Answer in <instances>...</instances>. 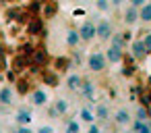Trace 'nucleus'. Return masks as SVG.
Instances as JSON below:
<instances>
[{
	"label": "nucleus",
	"instance_id": "obj_19",
	"mask_svg": "<svg viewBox=\"0 0 151 133\" xmlns=\"http://www.w3.org/2000/svg\"><path fill=\"white\" fill-rule=\"evenodd\" d=\"M79 118H81L83 123H89V125H93V123H95V114H93V110H89L87 106L79 108Z\"/></svg>",
	"mask_w": 151,
	"mask_h": 133
},
{
	"label": "nucleus",
	"instance_id": "obj_13",
	"mask_svg": "<svg viewBox=\"0 0 151 133\" xmlns=\"http://www.w3.org/2000/svg\"><path fill=\"white\" fill-rule=\"evenodd\" d=\"M46 60H48V52H46L44 48H37V50H33V54L29 56V63H31L33 67H42Z\"/></svg>",
	"mask_w": 151,
	"mask_h": 133
},
{
	"label": "nucleus",
	"instance_id": "obj_5",
	"mask_svg": "<svg viewBox=\"0 0 151 133\" xmlns=\"http://www.w3.org/2000/svg\"><path fill=\"white\" fill-rule=\"evenodd\" d=\"M79 36H81V42H91V40L97 36V31H95V23H93L91 19L83 21L81 27H79Z\"/></svg>",
	"mask_w": 151,
	"mask_h": 133
},
{
	"label": "nucleus",
	"instance_id": "obj_42",
	"mask_svg": "<svg viewBox=\"0 0 151 133\" xmlns=\"http://www.w3.org/2000/svg\"><path fill=\"white\" fill-rule=\"evenodd\" d=\"M0 133H2V131H0Z\"/></svg>",
	"mask_w": 151,
	"mask_h": 133
},
{
	"label": "nucleus",
	"instance_id": "obj_41",
	"mask_svg": "<svg viewBox=\"0 0 151 133\" xmlns=\"http://www.w3.org/2000/svg\"><path fill=\"white\" fill-rule=\"evenodd\" d=\"M149 114H151V108H149Z\"/></svg>",
	"mask_w": 151,
	"mask_h": 133
},
{
	"label": "nucleus",
	"instance_id": "obj_28",
	"mask_svg": "<svg viewBox=\"0 0 151 133\" xmlns=\"http://www.w3.org/2000/svg\"><path fill=\"white\" fill-rule=\"evenodd\" d=\"M95 9H97V11H101V13H106V11H110V9H112V4L108 2V0H97V2H95Z\"/></svg>",
	"mask_w": 151,
	"mask_h": 133
},
{
	"label": "nucleus",
	"instance_id": "obj_27",
	"mask_svg": "<svg viewBox=\"0 0 151 133\" xmlns=\"http://www.w3.org/2000/svg\"><path fill=\"white\" fill-rule=\"evenodd\" d=\"M83 65V52L81 50H73V67H81Z\"/></svg>",
	"mask_w": 151,
	"mask_h": 133
},
{
	"label": "nucleus",
	"instance_id": "obj_36",
	"mask_svg": "<svg viewBox=\"0 0 151 133\" xmlns=\"http://www.w3.org/2000/svg\"><path fill=\"white\" fill-rule=\"evenodd\" d=\"M87 133H101V129H99V125L93 123V125H89V131Z\"/></svg>",
	"mask_w": 151,
	"mask_h": 133
},
{
	"label": "nucleus",
	"instance_id": "obj_7",
	"mask_svg": "<svg viewBox=\"0 0 151 133\" xmlns=\"http://www.w3.org/2000/svg\"><path fill=\"white\" fill-rule=\"evenodd\" d=\"M0 104H2V106H11V104H15V89H13L9 83L0 87Z\"/></svg>",
	"mask_w": 151,
	"mask_h": 133
},
{
	"label": "nucleus",
	"instance_id": "obj_2",
	"mask_svg": "<svg viewBox=\"0 0 151 133\" xmlns=\"http://www.w3.org/2000/svg\"><path fill=\"white\" fill-rule=\"evenodd\" d=\"M95 89H97L95 81H91V79H85V77H83V83H81V87H79V96H81V98H85V100H89V102L95 106V104H97V102H95Z\"/></svg>",
	"mask_w": 151,
	"mask_h": 133
},
{
	"label": "nucleus",
	"instance_id": "obj_9",
	"mask_svg": "<svg viewBox=\"0 0 151 133\" xmlns=\"http://www.w3.org/2000/svg\"><path fill=\"white\" fill-rule=\"evenodd\" d=\"M27 33H29V36L44 33V19H42V17H31V19L27 21Z\"/></svg>",
	"mask_w": 151,
	"mask_h": 133
},
{
	"label": "nucleus",
	"instance_id": "obj_30",
	"mask_svg": "<svg viewBox=\"0 0 151 133\" xmlns=\"http://www.w3.org/2000/svg\"><path fill=\"white\" fill-rule=\"evenodd\" d=\"M17 92H19V94H27V96H29V94H31V89H29V83H27V81H19V87H17Z\"/></svg>",
	"mask_w": 151,
	"mask_h": 133
},
{
	"label": "nucleus",
	"instance_id": "obj_32",
	"mask_svg": "<svg viewBox=\"0 0 151 133\" xmlns=\"http://www.w3.org/2000/svg\"><path fill=\"white\" fill-rule=\"evenodd\" d=\"M42 9H44V2H31V4L27 7L29 13H37V11H42Z\"/></svg>",
	"mask_w": 151,
	"mask_h": 133
},
{
	"label": "nucleus",
	"instance_id": "obj_6",
	"mask_svg": "<svg viewBox=\"0 0 151 133\" xmlns=\"http://www.w3.org/2000/svg\"><path fill=\"white\" fill-rule=\"evenodd\" d=\"M31 121H33V112H31V108H19V110L15 112V123H17V125L27 127V125H31Z\"/></svg>",
	"mask_w": 151,
	"mask_h": 133
},
{
	"label": "nucleus",
	"instance_id": "obj_31",
	"mask_svg": "<svg viewBox=\"0 0 151 133\" xmlns=\"http://www.w3.org/2000/svg\"><path fill=\"white\" fill-rule=\"evenodd\" d=\"M143 125H145L143 121H139V118H134V121H132V125H130V131H132V133H139V131L143 129Z\"/></svg>",
	"mask_w": 151,
	"mask_h": 133
},
{
	"label": "nucleus",
	"instance_id": "obj_35",
	"mask_svg": "<svg viewBox=\"0 0 151 133\" xmlns=\"http://www.w3.org/2000/svg\"><path fill=\"white\" fill-rule=\"evenodd\" d=\"M37 133H54V127L44 125V127H40V129H37Z\"/></svg>",
	"mask_w": 151,
	"mask_h": 133
},
{
	"label": "nucleus",
	"instance_id": "obj_10",
	"mask_svg": "<svg viewBox=\"0 0 151 133\" xmlns=\"http://www.w3.org/2000/svg\"><path fill=\"white\" fill-rule=\"evenodd\" d=\"M93 114H95V118H97L99 123H108V121H110V108H108V104L97 102V104L93 106Z\"/></svg>",
	"mask_w": 151,
	"mask_h": 133
},
{
	"label": "nucleus",
	"instance_id": "obj_40",
	"mask_svg": "<svg viewBox=\"0 0 151 133\" xmlns=\"http://www.w3.org/2000/svg\"><path fill=\"white\" fill-rule=\"evenodd\" d=\"M110 133H120V131H116V129H112V131H110Z\"/></svg>",
	"mask_w": 151,
	"mask_h": 133
},
{
	"label": "nucleus",
	"instance_id": "obj_33",
	"mask_svg": "<svg viewBox=\"0 0 151 133\" xmlns=\"http://www.w3.org/2000/svg\"><path fill=\"white\" fill-rule=\"evenodd\" d=\"M143 44H145V48H147V52H151V31L143 36Z\"/></svg>",
	"mask_w": 151,
	"mask_h": 133
},
{
	"label": "nucleus",
	"instance_id": "obj_16",
	"mask_svg": "<svg viewBox=\"0 0 151 133\" xmlns=\"http://www.w3.org/2000/svg\"><path fill=\"white\" fill-rule=\"evenodd\" d=\"M122 21H124V25L132 27V25L139 21V11L132 9V7H126V11H124V15H122Z\"/></svg>",
	"mask_w": 151,
	"mask_h": 133
},
{
	"label": "nucleus",
	"instance_id": "obj_21",
	"mask_svg": "<svg viewBox=\"0 0 151 133\" xmlns=\"http://www.w3.org/2000/svg\"><path fill=\"white\" fill-rule=\"evenodd\" d=\"M139 21H143V23H151V2H147V4L139 11Z\"/></svg>",
	"mask_w": 151,
	"mask_h": 133
},
{
	"label": "nucleus",
	"instance_id": "obj_11",
	"mask_svg": "<svg viewBox=\"0 0 151 133\" xmlns=\"http://www.w3.org/2000/svg\"><path fill=\"white\" fill-rule=\"evenodd\" d=\"M130 54L134 56V60H143L149 52H147V48H145V44H143V40H134L132 42V46H130Z\"/></svg>",
	"mask_w": 151,
	"mask_h": 133
},
{
	"label": "nucleus",
	"instance_id": "obj_37",
	"mask_svg": "<svg viewBox=\"0 0 151 133\" xmlns=\"http://www.w3.org/2000/svg\"><path fill=\"white\" fill-rule=\"evenodd\" d=\"M139 133H151V121H149V123H145V125H143V129H141Z\"/></svg>",
	"mask_w": 151,
	"mask_h": 133
},
{
	"label": "nucleus",
	"instance_id": "obj_4",
	"mask_svg": "<svg viewBox=\"0 0 151 133\" xmlns=\"http://www.w3.org/2000/svg\"><path fill=\"white\" fill-rule=\"evenodd\" d=\"M29 102H31V106H35V108L46 106V104H48V92H46L44 87H33L31 94H29Z\"/></svg>",
	"mask_w": 151,
	"mask_h": 133
},
{
	"label": "nucleus",
	"instance_id": "obj_8",
	"mask_svg": "<svg viewBox=\"0 0 151 133\" xmlns=\"http://www.w3.org/2000/svg\"><path fill=\"white\" fill-rule=\"evenodd\" d=\"M106 60L112 63V65L122 63V60H124V50H122V48H116V46H110V48L106 50Z\"/></svg>",
	"mask_w": 151,
	"mask_h": 133
},
{
	"label": "nucleus",
	"instance_id": "obj_12",
	"mask_svg": "<svg viewBox=\"0 0 151 133\" xmlns=\"http://www.w3.org/2000/svg\"><path fill=\"white\" fill-rule=\"evenodd\" d=\"M81 83H83V77H81L79 73H70V75L66 77V83H64V87H66L68 92H79Z\"/></svg>",
	"mask_w": 151,
	"mask_h": 133
},
{
	"label": "nucleus",
	"instance_id": "obj_26",
	"mask_svg": "<svg viewBox=\"0 0 151 133\" xmlns=\"http://www.w3.org/2000/svg\"><path fill=\"white\" fill-rule=\"evenodd\" d=\"M137 118H139V121H143V123H149V121H151L149 108H143V106H141V108L137 110Z\"/></svg>",
	"mask_w": 151,
	"mask_h": 133
},
{
	"label": "nucleus",
	"instance_id": "obj_3",
	"mask_svg": "<svg viewBox=\"0 0 151 133\" xmlns=\"http://www.w3.org/2000/svg\"><path fill=\"white\" fill-rule=\"evenodd\" d=\"M95 31H97V40L106 42V40H110L114 36V25H112L110 19H99L97 25H95Z\"/></svg>",
	"mask_w": 151,
	"mask_h": 133
},
{
	"label": "nucleus",
	"instance_id": "obj_23",
	"mask_svg": "<svg viewBox=\"0 0 151 133\" xmlns=\"http://www.w3.org/2000/svg\"><path fill=\"white\" fill-rule=\"evenodd\" d=\"M44 81H46L48 85H52V87H58V83H60L58 75L52 73V71H46V73H44Z\"/></svg>",
	"mask_w": 151,
	"mask_h": 133
},
{
	"label": "nucleus",
	"instance_id": "obj_22",
	"mask_svg": "<svg viewBox=\"0 0 151 133\" xmlns=\"http://www.w3.org/2000/svg\"><path fill=\"white\" fill-rule=\"evenodd\" d=\"M44 15L48 17V19H52V17H56V13H58V4L56 2H48V4H44Z\"/></svg>",
	"mask_w": 151,
	"mask_h": 133
},
{
	"label": "nucleus",
	"instance_id": "obj_34",
	"mask_svg": "<svg viewBox=\"0 0 151 133\" xmlns=\"http://www.w3.org/2000/svg\"><path fill=\"white\" fill-rule=\"evenodd\" d=\"M122 38H124V42H126V44H130V40H132V31H130V29L122 31Z\"/></svg>",
	"mask_w": 151,
	"mask_h": 133
},
{
	"label": "nucleus",
	"instance_id": "obj_18",
	"mask_svg": "<svg viewBox=\"0 0 151 133\" xmlns=\"http://www.w3.org/2000/svg\"><path fill=\"white\" fill-rule=\"evenodd\" d=\"M62 121H64V125H66L64 133H81V123H79L77 118H73V116H64Z\"/></svg>",
	"mask_w": 151,
	"mask_h": 133
},
{
	"label": "nucleus",
	"instance_id": "obj_20",
	"mask_svg": "<svg viewBox=\"0 0 151 133\" xmlns=\"http://www.w3.org/2000/svg\"><path fill=\"white\" fill-rule=\"evenodd\" d=\"M110 46H116V48H122V50H124L126 42H124V38H122V31H114V36L110 38Z\"/></svg>",
	"mask_w": 151,
	"mask_h": 133
},
{
	"label": "nucleus",
	"instance_id": "obj_17",
	"mask_svg": "<svg viewBox=\"0 0 151 133\" xmlns=\"http://www.w3.org/2000/svg\"><path fill=\"white\" fill-rule=\"evenodd\" d=\"M64 42H66V46L68 48H77L79 44H81V36H79V29H68L66 31V38H64Z\"/></svg>",
	"mask_w": 151,
	"mask_h": 133
},
{
	"label": "nucleus",
	"instance_id": "obj_15",
	"mask_svg": "<svg viewBox=\"0 0 151 133\" xmlns=\"http://www.w3.org/2000/svg\"><path fill=\"white\" fill-rule=\"evenodd\" d=\"M114 123L118 127H124V125H130V112L126 108H118L114 112Z\"/></svg>",
	"mask_w": 151,
	"mask_h": 133
},
{
	"label": "nucleus",
	"instance_id": "obj_24",
	"mask_svg": "<svg viewBox=\"0 0 151 133\" xmlns=\"http://www.w3.org/2000/svg\"><path fill=\"white\" fill-rule=\"evenodd\" d=\"M6 19H9V21H25L21 9H9V11H6Z\"/></svg>",
	"mask_w": 151,
	"mask_h": 133
},
{
	"label": "nucleus",
	"instance_id": "obj_38",
	"mask_svg": "<svg viewBox=\"0 0 151 133\" xmlns=\"http://www.w3.org/2000/svg\"><path fill=\"white\" fill-rule=\"evenodd\" d=\"M48 114H50L52 118H60V116H58V112L54 110V106H50V108H48Z\"/></svg>",
	"mask_w": 151,
	"mask_h": 133
},
{
	"label": "nucleus",
	"instance_id": "obj_29",
	"mask_svg": "<svg viewBox=\"0 0 151 133\" xmlns=\"http://www.w3.org/2000/svg\"><path fill=\"white\" fill-rule=\"evenodd\" d=\"M27 63H29V58H27V56H19V58L15 60V65H13V67H15V71H21V67H25Z\"/></svg>",
	"mask_w": 151,
	"mask_h": 133
},
{
	"label": "nucleus",
	"instance_id": "obj_1",
	"mask_svg": "<svg viewBox=\"0 0 151 133\" xmlns=\"http://www.w3.org/2000/svg\"><path fill=\"white\" fill-rule=\"evenodd\" d=\"M87 67H89L91 73H104L106 67H108L106 52H101V50H93V52H89V56H87Z\"/></svg>",
	"mask_w": 151,
	"mask_h": 133
},
{
	"label": "nucleus",
	"instance_id": "obj_39",
	"mask_svg": "<svg viewBox=\"0 0 151 133\" xmlns=\"http://www.w3.org/2000/svg\"><path fill=\"white\" fill-rule=\"evenodd\" d=\"M15 133H31V129H29V127H19Z\"/></svg>",
	"mask_w": 151,
	"mask_h": 133
},
{
	"label": "nucleus",
	"instance_id": "obj_25",
	"mask_svg": "<svg viewBox=\"0 0 151 133\" xmlns=\"http://www.w3.org/2000/svg\"><path fill=\"white\" fill-rule=\"evenodd\" d=\"M70 67H73V60H70V58H62V56H60V58L56 60V69H58V71H64V73H66V71H70Z\"/></svg>",
	"mask_w": 151,
	"mask_h": 133
},
{
	"label": "nucleus",
	"instance_id": "obj_14",
	"mask_svg": "<svg viewBox=\"0 0 151 133\" xmlns=\"http://www.w3.org/2000/svg\"><path fill=\"white\" fill-rule=\"evenodd\" d=\"M54 110H56L58 116L62 118V116L68 114V110H70V102H68L66 98H56V100H54Z\"/></svg>",
	"mask_w": 151,
	"mask_h": 133
}]
</instances>
